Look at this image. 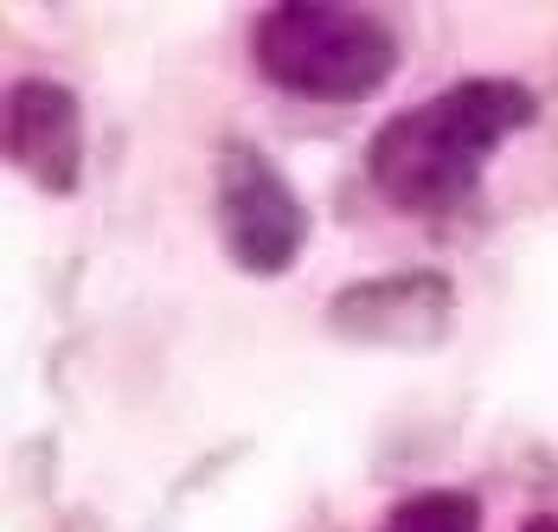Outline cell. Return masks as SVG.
Wrapping results in <instances>:
<instances>
[{
    "mask_svg": "<svg viewBox=\"0 0 558 532\" xmlns=\"http://www.w3.org/2000/svg\"><path fill=\"white\" fill-rule=\"evenodd\" d=\"M533 122V90L469 77L417 109H398L366 148V173L398 213H449L475 193L488 155Z\"/></svg>",
    "mask_w": 558,
    "mask_h": 532,
    "instance_id": "obj_1",
    "label": "cell"
},
{
    "mask_svg": "<svg viewBox=\"0 0 558 532\" xmlns=\"http://www.w3.org/2000/svg\"><path fill=\"white\" fill-rule=\"evenodd\" d=\"M251 52L257 71L295 90V97H322V104H347L379 90L398 64V39L379 13L366 7H335V0H289L257 13L251 26Z\"/></svg>",
    "mask_w": 558,
    "mask_h": 532,
    "instance_id": "obj_2",
    "label": "cell"
},
{
    "mask_svg": "<svg viewBox=\"0 0 558 532\" xmlns=\"http://www.w3.org/2000/svg\"><path fill=\"white\" fill-rule=\"evenodd\" d=\"M219 231L225 251L257 276L289 269L308 238V218H302V200L289 193V180L244 142H231L219 155Z\"/></svg>",
    "mask_w": 558,
    "mask_h": 532,
    "instance_id": "obj_3",
    "label": "cell"
},
{
    "mask_svg": "<svg viewBox=\"0 0 558 532\" xmlns=\"http://www.w3.org/2000/svg\"><path fill=\"white\" fill-rule=\"evenodd\" d=\"M77 155H84V122L77 97L52 77H20L7 90V160L33 173L46 193L77 186Z\"/></svg>",
    "mask_w": 558,
    "mask_h": 532,
    "instance_id": "obj_4",
    "label": "cell"
},
{
    "mask_svg": "<svg viewBox=\"0 0 558 532\" xmlns=\"http://www.w3.org/2000/svg\"><path fill=\"white\" fill-rule=\"evenodd\" d=\"M449 321V282L444 276H386L360 282L335 302V327L360 340H437Z\"/></svg>",
    "mask_w": 558,
    "mask_h": 532,
    "instance_id": "obj_5",
    "label": "cell"
},
{
    "mask_svg": "<svg viewBox=\"0 0 558 532\" xmlns=\"http://www.w3.org/2000/svg\"><path fill=\"white\" fill-rule=\"evenodd\" d=\"M379 532H482V507L456 487H430V494L398 500Z\"/></svg>",
    "mask_w": 558,
    "mask_h": 532,
    "instance_id": "obj_6",
    "label": "cell"
},
{
    "mask_svg": "<svg viewBox=\"0 0 558 532\" xmlns=\"http://www.w3.org/2000/svg\"><path fill=\"white\" fill-rule=\"evenodd\" d=\"M520 532H558V513H539V520H526Z\"/></svg>",
    "mask_w": 558,
    "mask_h": 532,
    "instance_id": "obj_7",
    "label": "cell"
}]
</instances>
